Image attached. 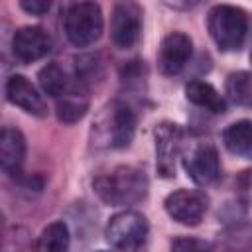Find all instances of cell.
Masks as SVG:
<instances>
[{"label": "cell", "instance_id": "cell-13", "mask_svg": "<svg viewBox=\"0 0 252 252\" xmlns=\"http://www.w3.org/2000/svg\"><path fill=\"white\" fill-rule=\"evenodd\" d=\"M26 159V140L18 128L4 126L0 134V161L2 169L12 175L20 177L22 175V165Z\"/></svg>", "mask_w": 252, "mask_h": 252}, {"label": "cell", "instance_id": "cell-4", "mask_svg": "<svg viewBox=\"0 0 252 252\" xmlns=\"http://www.w3.org/2000/svg\"><path fill=\"white\" fill-rule=\"evenodd\" d=\"M63 28L67 39L75 47L93 45L104 28L100 6L94 2H73L65 8Z\"/></svg>", "mask_w": 252, "mask_h": 252}, {"label": "cell", "instance_id": "cell-15", "mask_svg": "<svg viewBox=\"0 0 252 252\" xmlns=\"http://www.w3.org/2000/svg\"><path fill=\"white\" fill-rule=\"evenodd\" d=\"M222 142L228 152L242 158H252V120H238L226 126L222 132Z\"/></svg>", "mask_w": 252, "mask_h": 252}, {"label": "cell", "instance_id": "cell-11", "mask_svg": "<svg viewBox=\"0 0 252 252\" xmlns=\"http://www.w3.org/2000/svg\"><path fill=\"white\" fill-rule=\"evenodd\" d=\"M185 169H187V175L197 185H211V183H215L219 179V175H220V163H219V154H217L215 146L201 144L185 159Z\"/></svg>", "mask_w": 252, "mask_h": 252}, {"label": "cell", "instance_id": "cell-23", "mask_svg": "<svg viewBox=\"0 0 252 252\" xmlns=\"http://www.w3.org/2000/svg\"><path fill=\"white\" fill-rule=\"evenodd\" d=\"M98 252H104V250H98Z\"/></svg>", "mask_w": 252, "mask_h": 252}, {"label": "cell", "instance_id": "cell-9", "mask_svg": "<svg viewBox=\"0 0 252 252\" xmlns=\"http://www.w3.org/2000/svg\"><path fill=\"white\" fill-rule=\"evenodd\" d=\"M156 136V165L161 177L175 175V158L181 150V128L173 122H161L154 130Z\"/></svg>", "mask_w": 252, "mask_h": 252}, {"label": "cell", "instance_id": "cell-2", "mask_svg": "<svg viewBox=\"0 0 252 252\" xmlns=\"http://www.w3.org/2000/svg\"><path fill=\"white\" fill-rule=\"evenodd\" d=\"M207 28L219 49L238 51L248 33V16L238 6L217 4L209 10Z\"/></svg>", "mask_w": 252, "mask_h": 252}, {"label": "cell", "instance_id": "cell-12", "mask_svg": "<svg viewBox=\"0 0 252 252\" xmlns=\"http://www.w3.org/2000/svg\"><path fill=\"white\" fill-rule=\"evenodd\" d=\"M6 96L12 104L24 108L26 112H30L33 116L47 114V104H45L43 96L24 75H12L6 81Z\"/></svg>", "mask_w": 252, "mask_h": 252}, {"label": "cell", "instance_id": "cell-18", "mask_svg": "<svg viewBox=\"0 0 252 252\" xmlns=\"http://www.w3.org/2000/svg\"><path fill=\"white\" fill-rule=\"evenodd\" d=\"M89 110V98L85 94H77L69 91L65 96L57 100V118L63 124H75L79 122Z\"/></svg>", "mask_w": 252, "mask_h": 252}, {"label": "cell", "instance_id": "cell-17", "mask_svg": "<svg viewBox=\"0 0 252 252\" xmlns=\"http://www.w3.org/2000/svg\"><path fill=\"white\" fill-rule=\"evenodd\" d=\"M37 81H39L41 91L45 94L57 98V100L71 91L69 89V79H67L65 71L59 65H55V63H47L45 67H41L39 73H37Z\"/></svg>", "mask_w": 252, "mask_h": 252}, {"label": "cell", "instance_id": "cell-16", "mask_svg": "<svg viewBox=\"0 0 252 252\" xmlns=\"http://www.w3.org/2000/svg\"><path fill=\"white\" fill-rule=\"evenodd\" d=\"M69 248V228L63 220L47 224L33 242V252H67Z\"/></svg>", "mask_w": 252, "mask_h": 252}, {"label": "cell", "instance_id": "cell-22", "mask_svg": "<svg viewBox=\"0 0 252 252\" xmlns=\"http://www.w3.org/2000/svg\"><path fill=\"white\" fill-rule=\"evenodd\" d=\"M250 63H252V51H250Z\"/></svg>", "mask_w": 252, "mask_h": 252}, {"label": "cell", "instance_id": "cell-8", "mask_svg": "<svg viewBox=\"0 0 252 252\" xmlns=\"http://www.w3.org/2000/svg\"><path fill=\"white\" fill-rule=\"evenodd\" d=\"M193 53V41L183 32H171L161 39L158 51V67L163 75H177L189 63Z\"/></svg>", "mask_w": 252, "mask_h": 252}, {"label": "cell", "instance_id": "cell-10", "mask_svg": "<svg viewBox=\"0 0 252 252\" xmlns=\"http://www.w3.org/2000/svg\"><path fill=\"white\" fill-rule=\"evenodd\" d=\"M12 51L24 63L37 61L51 51V35L39 26H24L12 35Z\"/></svg>", "mask_w": 252, "mask_h": 252}, {"label": "cell", "instance_id": "cell-7", "mask_svg": "<svg viewBox=\"0 0 252 252\" xmlns=\"http://www.w3.org/2000/svg\"><path fill=\"white\" fill-rule=\"evenodd\" d=\"M207 195L197 189H177L165 197L163 207L173 220L185 226H197L207 213Z\"/></svg>", "mask_w": 252, "mask_h": 252}, {"label": "cell", "instance_id": "cell-21", "mask_svg": "<svg viewBox=\"0 0 252 252\" xmlns=\"http://www.w3.org/2000/svg\"><path fill=\"white\" fill-rule=\"evenodd\" d=\"M20 6L26 12L33 14V16H41L51 8V2H45V0H24V2H20Z\"/></svg>", "mask_w": 252, "mask_h": 252}, {"label": "cell", "instance_id": "cell-14", "mask_svg": "<svg viewBox=\"0 0 252 252\" xmlns=\"http://www.w3.org/2000/svg\"><path fill=\"white\" fill-rule=\"evenodd\" d=\"M185 96H187L189 102H193V104H197V106H201L209 112L219 114V112L226 110V102L220 96V93L205 81H199V79L189 81L185 85Z\"/></svg>", "mask_w": 252, "mask_h": 252}, {"label": "cell", "instance_id": "cell-5", "mask_svg": "<svg viewBox=\"0 0 252 252\" xmlns=\"http://www.w3.org/2000/svg\"><path fill=\"white\" fill-rule=\"evenodd\" d=\"M148 220L138 211H122L110 217L104 236L108 244L120 252H136L146 244L148 238Z\"/></svg>", "mask_w": 252, "mask_h": 252}, {"label": "cell", "instance_id": "cell-20", "mask_svg": "<svg viewBox=\"0 0 252 252\" xmlns=\"http://www.w3.org/2000/svg\"><path fill=\"white\" fill-rule=\"evenodd\" d=\"M171 252H209V246L203 240L191 236H179L171 242Z\"/></svg>", "mask_w": 252, "mask_h": 252}, {"label": "cell", "instance_id": "cell-19", "mask_svg": "<svg viewBox=\"0 0 252 252\" xmlns=\"http://www.w3.org/2000/svg\"><path fill=\"white\" fill-rule=\"evenodd\" d=\"M226 94L232 102L252 108V73L236 71L226 77Z\"/></svg>", "mask_w": 252, "mask_h": 252}, {"label": "cell", "instance_id": "cell-1", "mask_svg": "<svg viewBox=\"0 0 252 252\" xmlns=\"http://www.w3.org/2000/svg\"><path fill=\"white\" fill-rule=\"evenodd\" d=\"M94 193L106 205H134L148 193V177L142 169L132 165H118L110 173L98 175L93 181Z\"/></svg>", "mask_w": 252, "mask_h": 252}, {"label": "cell", "instance_id": "cell-3", "mask_svg": "<svg viewBox=\"0 0 252 252\" xmlns=\"http://www.w3.org/2000/svg\"><path fill=\"white\" fill-rule=\"evenodd\" d=\"M136 132V116L128 104L114 100L102 108L98 114L93 134L98 146L106 148H126Z\"/></svg>", "mask_w": 252, "mask_h": 252}, {"label": "cell", "instance_id": "cell-6", "mask_svg": "<svg viewBox=\"0 0 252 252\" xmlns=\"http://www.w3.org/2000/svg\"><path fill=\"white\" fill-rule=\"evenodd\" d=\"M142 32V8L136 2H118L110 16V39L118 49H130L138 43Z\"/></svg>", "mask_w": 252, "mask_h": 252}]
</instances>
